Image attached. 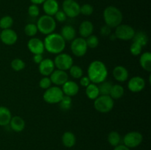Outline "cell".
Instances as JSON below:
<instances>
[{"label":"cell","instance_id":"d6a6232c","mask_svg":"<svg viewBox=\"0 0 151 150\" xmlns=\"http://www.w3.org/2000/svg\"><path fill=\"white\" fill-rule=\"evenodd\" d=\"M72 104V98L69 96L64 95L59 102V105H60V109L62 110H69L71 108Z\"/></svg>","mask_w":151,"mask_h":150},{"label":"cell","instance_id":"5b68a950","mask_svg":"<svg viewBox=\"0 0 151 150\" xmlns=\"http://www.w3.org/2000/svg\"><path fill=\"white\" fill-rule=\"evenodd\" d=\"M94 108L102 113H107L111 111L114 106V101L110 96L100 95L94 99Z\"/></svg>","mask_w":151,"mask_h":150},{"label":"cell","instance_id":"836d02e7","mask_svg":"<svg viewBox=\"0 0 151 150\" xmlns=\"http://www.w3.org/2000/svg\"><path fill=\"white\" fill-rule=\"evenodd\" d=\"M38 31V28L35 24L29 23L24 26V33L29 37H34L37 34Z\"/></svg>","mask_w":151,"mask_h":150},{"label":"cell","instance_id":"7402d4cb","mask_svg":"<svg viewBox=\"0 0 151 150\" xmlns=\"http://www.w3.org/2000/svg\"><path fill=\"white\" fill-rule=\"evenodd\" d=\"M60 35L65 40V41H72L76 36V31L71 25H66L62 27Z\"/></svg>","mask_w":151,"mask_h":150},{"label":"cell","instance_id":"4fadbf2b","mask_svg":"<svg viewBox=\"0 0 151 150\" xmlns=\"http://www.w3.org/2000/svg\"><path fill=\"white\" fill-rule=\"evenodd\" d=\"M28 49L33 54H42L44 51V41L37 38H32L27 43Z\"/></svg>","mask_w":151,"mask_h":150},{"label":"cell","instance_id":"60d3db41","mask_svg":"<svg viewBox=\"0 0 151 150\" xmlns=\"http://www.w3.org/2000/svg\"><path fill=\"white\" fill-rule=\"evenodd\" d=\"M55 20L57 21L60 22V23H62V22H64L67 19V16L65 14L63 10H59L57 13L55 14Z\"/></svg>","mask_w":151,"mask_h":150},{"label":"cell","instance_id":"83f0119b","mask_svg":"<svg viewBox=\"0 0 151 150\" xmlns=\"http://www.w3.org/2000/svg\"><path fill=\"white\" fill-rule=\"evenodd\" d=\"M132 40L134 42L138 43L143 47L144 46L147 45V43H148L149 38L145 32L140 31V32H136Z\"/></svg>","mask_w":151,"mask_h":150},{"label":"cell","instance_id":"ffe728a7","mask_svg":"<svg viewBox=\"0 0 151 150\" xmlns=\"http://www.w3.org/2000/svg\"><path fill=\"white\" fill-rule=\"evenodd\" d=\"M94 31V25L90 21H83L79 26V33L81 38H87L92 35Z\"/></svg>","mask_w":151,"mask_h":150},{"label":"cell","instance_id":"9a60e30c","mask_svg":"<svg viewBox=\"0 0 151 150\" xmlns=\"http://www.w3.org/2000/svg\"><path fill=\"white\" fill-rule=\"evenodd\" d=\"M145 87V80L139 76L131 78L128 83V88L131 92L138 93L142 91Z\"/></svg>","mask_w":151,"mask_h":150},{"label":"cell","instance_id":"d6986e66","mask_svg":"<svg viewBox=\"0 0 151 150\" xmlns=\"http://www.w3.org/2000/svg\"><path fill=\"white\" fill-rule=\"evenodd\" d=\"M113 76L118 82H124L128 79L129 74L126 68L122 66H117L114 69Z\"/></svg>","mask_w":151,"mask_h":150},{"label":"cell","instance_id":"44dd1931","mask_svg":"<svg viewBox=\"0 0 151 150\" xmlns=\"http://www.w3.org/2000/svg\"><path fill=\"white\" fill-rule=\"evenodd\" d=\"M10 128L15 132H22L25 128V121L22 117L19 116H13L11 118V120L10 121Z\"/></svg>","mask_w":151,"mask_h":150},{"label":"cell","instance_id":"603a6c76","mask_svg":"<svg viewBox=\"0 0 151 150\" xmlns=\"http://www.w3.org/2000/svg\"><path fill=\"white\" fill-rule=\"evenodd\" d=\"M12 114L7 107L0 106V126H7L10 124Z\"/></svg>","mask_w":151,"mask_h":150},{"label":"cell","instance_id":"9c48e42d","mask_svg":"<svg viewBox=\"0 0 151 150\" xmlns=\"http://www.w3.org/2000/svg\"><path fill=\"white\" fill-rule=\"evenodd\" d=\"M62 7L67 17L75 18L81 13V6L75 0H64Z\"/></svg>","mask_w":151,"mask_h":150},{"label":"cell","instance_id":"d4e9b609","mask_svg":"<svg viewBox=\"0 0 151 150\" xmlns=\"http://www.w3.org/2000/svg\"><path fill=\"white\" fill-rule=\"evenodd\" d=\"M62 143L67 148L73 147L76 143V137L75 134L69 131L65 132L62 135Z\"/></svg>","mask_w":151,"mask_h":150},{"label":"cell","instance_id":"ab89813d","mask_svg":"<svg viewBox=\"0 0 151 150\" xmlns=\"http://www.w3.org/2000/svg\"><path fill=\"white\" fill-rule=\"evenodd\" d=\"M51 79H50V78L48 77V76H44L39 82V86L41 87L42 89L44 90H47L49 88H50V87H51Z\"/></svg>","mask_w":151,"mask_h":150},{"label":"cell","instance_id":"5bb4252c","mask_svg":"<svg viewBox=\"0 0 151 150\" xmlns=\"http://www.w3.org/2000/svg\"><path fill=\"white\" fill-rule=\"evenodd\" d=\"M50 79L52 83L55 84L57 86L63 85L66 81L69 80V75L65 71L54 70V71L50 74Z\"/></svg>","mask_w":151,"mask_h":150},{"label":"cell","instance_id":"f1b7e54d","mask_svg":"<svg viewBox=\"0 0 151 150\" xmlns=\"http://www.w3.org/2000/svg\"><path fill=\"white\" fill-rule=\"evenodd\" d=\"M112 86H113V83L111 82H109V81H103V82H100L98 85L99 92H100V95H105V96H109L110 95L111 90Z\"/></svg>","mask_w":151,"mask_h":150},{"label":"cell","instance_id":"484cf974","mask_svg":"<svg viewBox=\"0 0 151 150\" xmlns=\"http://www.w3.org/2000/svg\"><path fill=\"white\" fill-rule=\"evenodd\" d=\"M86 94L87 97L91 100H94L100 96L98 86L97 84L90 83L88 86L86 88Z\"/></svg>","mask_w":151,"mask_h":150},{"label":"cell","instance_id":"f6af8a7d","mask_svg":"<svg viewBox=\"0 0 151 150\" xmlns=\"http://www.w3.org/2000/svg\"><path fill=\"white\" fill-rule=\"evenodd\" d=\"M114 150H130V149L127 147L126 146L124 145V144H119V145L115 146Z\"/></svg>","mask_w":151,"mask_h":150},{"label":"cell","instance_id":"8fae6325","mask_svg":"<svg viewBox=\"0 0 151 150\" xmlns=\"http://www.w3.org/2000/svg\"><path fill=\"white\" fill-rule=\"evenodd\" d=\"M143 136L140 132L133 131L127 133L123 138L124 145L128 148H135L139 146L142 142Z\"/></svg>","mask_w":151,"mask_h":150},{"label":"cell","instance_id":"bcb514c9","mask_svg":"<svg viewBox=\"0 0 151 150\" xmlns=\"http://www.w3.org/2000/svg\"><path fill=\"white\" fill-rule=\"evenodd\" d=\"M31 1V3L33 4H36V5H38V4H42L46 0H29Z\"/></svg>","mask_w":151,"mask_h":150},{"label":"cell","instance_id":"7a4b0ae2","mask_svg":"<svg viewBox=\"0 0 151 150\" xmlns=\"http://www.w3.org/2000/svg\"><path fill=\"white\" fill-rule=\"evenodd\" d=\"M44 49L48 52L58 54L63 52L66 47V41L60 34L52 33L46 35L44 41Z\"/></svg>","mask_w":151,"mask_h":150},{"label":"cell","instance_id":"7c38bea8","mask_svg":"<svg viewBox=\"0 0 151 150\" xmlns=\"http://www.w3.org/2000/svg\"><path fill=\"white\" fill-rule=\"evenodd\" d=\"M0 39L5 45L11 46L16 44L17 41L18 35L12 29H2V31L0 32Z\"/></svg>","mask_w":151,"mask_h":150},{"label":"cell","instance_id":"f35d334b","mask_svg":"<svg viewBox=\"0 0 151 150\" xmlns=\"http://www.w3.org/2000/svg\"><path fill=\"white\" fill-rule=\"evenodd\" d=\"M40 13V9L38 5L36 4H32L28 8V14L31 16V17H38V15Z\"/></svg>","mask_w":151,"mask_h":150},{"label":"cell","instance_id":"d590c367","mask_svg":"<svg viewBox=\"0 0 151 150\" xmlns=\"http://www.w3.org/2000/svg\"><path fill=\"white\" fill-rule=\"evenodd\" d=\"M86 41L88 48L94 49L96 47H97V46L99 44L98 38L94 35H91L88 37H87L86 39Z\"/></svg>","mask_w":151,"mask_h":150},{"label":"cell","instance_id":"cb8c5ba5","mask_svg":"<svg viewBox=\"0 0 151 150\" xmlns=\"http://www.w3.org/2000/svg\"><path fill=\"white\" fill-rule=\"evenodd\" d=\"M139 63L142 68L146 71H151V54L149 51H145L140 56Z\"/></svg>","mask_w":151,"mask_h":150},{"label":"cell","instance_id":"b9f144b4","mask_svg":"<svg viewBox=\"0 0 151 150\" xmlns=\"http://www.w3.org/2000/svg\"><path fill=\"white\" fill-rule=\"evenodd\" d=\"M100 34L102 36H109L111 34V28L107 25L103 26L100 29Z\"/></svg>","mask_w":151,"mask_h":150},{"label":"cell","instance_id":"6da1fadb","mask_svg":"<svg viewBox=\"0 0 151 150\" xmlns=\"http://www.w3.org/2000/svg\"><path fill=\"white\" fill-rule=\"evenodd\" d=\"M88 77L92 83L100 84L106 79L108 76V69L103 62L94 60L91 62L88 68Z\"/></svg>","mask_w":151,"mask_h":150},{"label":"cell","instance_id":"4316f807","mask_svg":"<svg viewBox=\"0 0 151 150\" xmlns=\"http://www.w3.org/2000/svg\"><path fill=\"white\" fill-rule=\"evenodd\" d=\"M125 94V90L124 88L120 85H113L111 90L110 92V96L114 99H119L121 97L123 96Z\"/></svg>","mask_w":151,"mask_h":150},{"label":"cell","instance_id":"74e56055","mask_svg":"<svg viewBox=\"0 0 151 150\" xmlns=\"http://www.w3.org/2000/svg\"><path fill=\"white\" fill-rule=\"evenodd\" d=\"M94 12V8L90 4H84L81 7V13L84 16H91Z\"/></svg>","mask_w":151,"mask_h":150},{"label":"cell","instance_id":"7dc6e473","mask_svg":"<svg viewBox=\"0 0 151 150\" xmlns=\"http://www.w3.org/2000/svg\"><path fill=\"white\" fill-rule=\"evenodd\" d=\"M75 1H77V0H75Z\"/></svg>","mask_w":151,"mask_h":150},{"label":"cell","instance_id":"e0dca14e","mask_svg":"<svg viewBox=\"0 0 151 150\" xmlns=\"http://www.w3.org/2000/svg\"><path fill=\"white\" fill-rule=\"evenodd\" d=\"M62 91L64 95L72 97L77 95L79 91V85L74 81L68 80L62 85Z\"/></svg>","mask_w":151,"mask_h":150},{"label":"cell","instance_id":"8992f818","mask_svg":"<svg viewBox=\"0 0 151 150\" xmlns=\"http://www.w3.org/2000/svg\"><path fill=\"white\" fill-rule=\"evenodd\" d=\"M64 94L61 88L58 86H51L46 90L43 95V99L47 103L53 104L60 102Z\"/></svg>","mask_w":151,"mask_h":150},{"label":"cell","instance_id":"52a82bcc","mask_svg":"<svg viewBox=\"0 0 151 150\" xmlns=\"http://www.w3.org/2000/svg\"><path fill=\"white\" fill-rule=\"evenodd\" d=\"M136 32L134 28L128 24H119L116 27L114 35L116 38L122 41L132 40Z\"/></svg>","mask_w":151,"mask_h":150},{"label":"cell","instance_id":"30bf717a","mask_svg":"<svg viewBox=\"0 0 151 150\" xmlns=\"http://www.w3.org/2000/svg\"><path fill=\"white\" fill-rule=\"evenodd\" d=\"M88 49L86 41L83 38H75L71 44V50L72 54L78 57H83L86 54Z\"/></svg>","mask_w":151,"mask_h":150},{"label":"cell","instance_id":"2e32d148","mask_svg":"<svg viewBox=\"0 0 151 150\" xmlns=\"http://www.w3.org/2000/svg\"><path fill=\"white\" fill-rule=\"evenodd\" d=\"M55 68V66L53 60L49 58L44 59L41 63L38 64V71L40 74L44 76H50V74L54 71Z\"/></svg>","mask_w":151,"mask_h":150},{"label":"cell","instance_id":"ee69618b","mask_svg":"<svg viewBox=\"0 0 151 150\" xmlns=\"http://www.w3.org/2000/svg\"><path fill=\"white\" fill-rule=\"evenodd\" d=\"M32 60H33L34 63H36V64H40V63H41V61L44 60V58H43L42 54H34Z\"/></svg>","mask_w":151,"mask_h":150},{"label":"cell","instance_id":"1f68e13d","mask_svg":"<svg viewBox=\"0 0 151 150\" xmlns=\"http://www.w3.org/2000/svg\"><path fill=\"white\" fill-rule=\"evenodd\" d=\"M69 70L70 75L75 79H80L83 75V71L82 68L77 65H72V67Z\"/></svg>","mask_w":151,"mask_h":150},{"label":"cell","instance_id":"3957f363","mask_svg":"<svg viewBox=\"0 0 151 150\" xmlns=\"http://www.w3.org/2000/svg\"><path fill=\"white\" fill-rule=\"evenodd\" d=\"M103 19L110 28H116L122 24L123 16L119 8L115 6H108L103 11Z\"/></svg>","mask_w":151,"mask_h":150},{"label":"cell","instance_id":"f546056e","mask_svg":"<svg viewBox=\"0 0 151 150\" xmlns=\"http://www.w3.org/2000/svg\"><path fill=\"white\" fill-rule=\"evenodd\" d=\"M121 141H122V138H121L119 132H116V131H112L108 135V141L112 146L115 147L119 145Z\"/></svg>","mask_w":151,"mask_h":150},{"label":"cell","instance_id":"4dcf8cb0","mask_svg":"<svg viewBox=\"0 0 151 150\" xmlns=\"http://www.w3.org/2000/svg\"><path fill=\"white\" fill-rule=\"evenodd\" d=\"M13 24V19L10 16H4L0 19V29H10Z\"/></svg>","mask_w":151,"mask_h":150},{"label":"cell","instance_id":"7bdbcfd3","mask_svg":"<svg viewBox=\"0 0 151 150\" xmlns=\"http://www.w3.org/2000/svg\"><path fill=\"white\" fill-rule=\"evenodd\" d=\"M81 80H80V83H81V85L82 87H85L86 88L90 83H91V80L89 79V78L88 76H82L81 78H80Z\"/></svg>","mask_w":151,"mask_h":150},{"label":"cell","instance_id":"277c9868","mask_svg":"<svg viewBox=\"0 0 151 150\" xmlns=\"http://www.w3.org/2000/svg\"><path fill=\"white\" fill-rule=\"evenodd\" d=\"M38 30L43 35L52 33L56 28V21L52 16L44 15L38 19L36 24Z\"/></svg>","mask_w":151,"mask_h":150},{"label":"cell","instance_id":"e575fe53","mask_svg":"<svg viewBox=\"0 0 151 150\" xmlns=\"http://www.w3.org/2000/svg\"><path fill=\"white\" fill-rule=\"evenodd\" d=\"M11 67L16 71H20L25 68V63L20 58H16L12 60Z\"/></svg>","mask_w":151,"mask_h":150},{"label":"cell","instance_id":"ba28073f","mask_svg":"<svg viewBox=\"0 0 151 150\" xmlns=\"http://www.w3.org/2000/svg\"><path fill=\"white\" fill-rule=\"evenodd\" d=\"M53 62L57 69L65 71L69 70L73 65L72 57L69 54L63 52L57 54Z\"/></svg>","mask_w":151,"mask_h":150},{"label":"cell","instance_id":"ac0fdd59","mask_svg":"<svg viewBox=\"0 0 151 150\" xmlns=\"http://www.w3.org/2000/svg\"><path fill=\"white\" fill-rule=\"evenodd\" d=\"M42 4L43 10L48 16H55L59 10V4L57 0H46Z\"/></svg>","mask_w":151,"mask_h":150},{"label":"cell","instance_id":"8d00e7d4","mask_svg":"<svg viewBox=\"0 0 151 150\" xmlns=\"http://www.w3.org/2000/svg\"><path fill=\"white\" fill-rule=\"evenodd\" d=\"M142 51V46L138 43L133 41L130 46V51H131V54L134 56H138L141 54Z\"/></svg>","mask_w":151,"mask_h":150}]
</instances>
